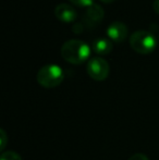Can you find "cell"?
Masks as SVG:
<instances>
[{"label": "cell", "instance_id": "1", "mask_svg": "<svg viewBox=\"0 0 159 160\" xmlns=\"http://www.w3.org/2000/svg\"><path fill=\"white\" fill-rule=\"evenodd\" d=\"M60 53L69 63L82 64L91 56V47L81 39H70L62 45Z\"/></svg>", "mask_w": 159, "mask_h": 160}, {"label": "cell", "instance_id": "2", "mask_svg": "<svg viewBox=\"0 0 159 160\" xmlns=\"http://www.w3.org/2000/svg\"><path fill=\"white\" fill-rule=\"evenodd\" d=\"M130 46L135 52L148 55L156 50L158 46L157 38L151 31H135L130 37Z\"/></svg>", "mask_w": 159, "mask_h": 160}, {"label": "cell", "instance_id": "3", "mask_svg": "<svg viewBox=\"0 0 159 160\" xmlns=\"http://www.w3.org/2000/svg\"><path fill=\"white\" fill-rule=\"evenodd\" d=\"M36 80L40 86L45 88H53L63 82L64 72L58 64L44 65L37 72Z\"/></svg>", "mask_w": 159, "mask_h": 160}, {"label": "cell", "instance_id": "4", "mask_svg": "<svg viewBox=\"0 0 159 160\" xmlns=\"http://www.w3.org/2000/svg\"><path fill=\"white\" fill-rule=\"evenodd\" d=\"M86 71L89 78H93L94 81L100 82V81H104L108 78L110 68H109L108 62L104 58L95 57L88 60Z\"/></svg>", "mask_w": 159, "mask_h": 160}, {"label": "cell", "instance_id": "5", "mask_svg": "<svg viewBox=\"0 0 159 160\" xmlns=\"http://www.w3.org/2000/svg\"><path fill=\"white\" fill-rule=\"evenodd\" d=\"M105 17V10L100 4L94 3L86 8L82 18V23L88 28H93L102 23Z\"/></svg>", "mask_w": 159, "mask_h": 160}, {"label": "cell", "instance_id": "6", "mask_svg": "<svg viewBox=\"0 0 159 160\" xmlns=\"http://www.w3.org/2000/svg\"><path fill=\"white\" fill-rule=\"evenodd\" d=\"M106 33L111 42L120 44V42H123L127 39L129 30H127V26L123 22L116 21L109 24V26L107 28Z\"/></svg>", "mask_w": 159, "mask_h": 160}, {"label": "cell", "instance_id": "7", "mask_svg": "<svg viewBox=\"0 0 159 160\" xmlns=\"http://www.w3.org/2000/svg\"><path fill=\"white\" fill-rule=\"evenodd\" d=\"M55 15L60 22L63 23H73L77 19V12L69 3H59L55 8Z\"/></svg>", "mask_w": 159, "mask_h": 160}, {"label": "cell", "instance_id": "8", "mask_svg": "<svg viewBox=\"0 0 159 160\" xmlns=\"http://www.w3.org/2000/svg\"><path fill=\"white\" fill-rule=\"evenodd\" d=\"M92 48H93V50L95 51L97 55L106 56V55H109V53L112 51L113 44L109 38L100 37L94 40Z\"/></svg>", "mask_w": 159, "mask_h": 160}, {"label": "cell", "instance_id": "9", "mask_svg": "<svg viewBox=\"0 0 159 160\" xmlns=\"http://www.w3.org/2000/svg\"><path fill=\"white\" fill-rule=\"evenodd\" d=\"M0 160H22V158L17 152L13 150H8V152H2L0 156Z\"/></svg>", "mask_w": 159, "mask_h": 160}, {"label": "cell", "instance_id": "10", "mask_svg": "<svg viewBox=\"0 0 159 160\" xmlns=\"http://www.w3.org/2000/svg\"><path fill=\"white\" fill-rule=\"evenodd\" d=\"M70 2L72 4L77 7H80V8H88L92 4H94V0H70Z\"/></svg>", "mask_w": 159, "mask_h": 160}, {"label": "cell", "instance_id": "11", "mask_svg": "<svg viewBox=\"0 0 159 160\" xmlns=\"http://www.w3.org/2000/svg\"><path fill=\"white\" fill-rule=\"evenodd\" d=\"M7 141H8L7 133L4 132V130H0V148H1V150H3L4 147H6Z\"/></svg>", "mask_w": 159, "mask_h": 160}, {"label": "cell", "instance_id": "12", "mask_svg": "<svg viewBox=\"0 0 159 160\" xmlns=\"http://www.w3.org/2000/svg\"><path fill=\"white\" fill-rule=\"evenodd\" d=\"M129 160H149L148 157L144 154H141V152H137V154H134L133 156H131L129 158Z\"/></svg>", "mask_w": 159, "mask_h": 160}, {"label": "cell", "instance_id": "13", "mask_svg": "<svg viewBox=\"0 0 159 160\" xmlns=\"http://www.w3.org/2000/svg\"><path fill=\"white\" fill-rule=\"evenodd\" d=\"M153 8L155 13H157L159 15V0H154V3H153Z\"/></svg>", "mask_w": 159, "mask_h": 160}, {"label": "cell", "instance_id": "14", "mask_svg": "<svg viewBox=\"0 0 159 160\" xmlns=\"http://www.w3.org/2000/svg\"><path fill=\"white\" fill-rule=\"evenodd\" d=\"M102 2H104V3H111V2H113L115 0H100Z\"/></svg>", "mask_w": 159, "mask_h": 160}]
</instances>
